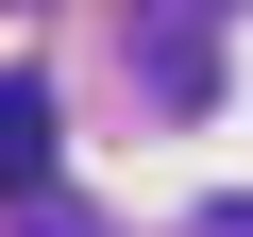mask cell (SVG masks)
I'll use <instances>...</instances> for the list:
<instances>
[{
    "label": "cell",
    "mask_w": 253,
    "mask_h": 237,
    "mask_svg": "<svg viewBox=\"0 0 253 237\" xmlns=\"http://www.w3.org/2000/svg\"><path fill=\"white\" fill-rule=\"evenodd\" d=\"M17 237H84V220H17Z\"/></svg>",
    "instance_id": "7a4b0ae2"
},
{
    "label": "cell",
    "mask_w": 253,
    "mask_h": 237,
    "mask_svg": "<svg viewBox=\"0 0 253 237\" xmlns=\"http://www.w3.org/2000/svg\"><path fill=\"white\" fill-rule=\"evenodd\" d=\"M51 170V85H0V186Z\"/></svg>",
    "instance_id": "6da1fadb"
}]
</instances>
